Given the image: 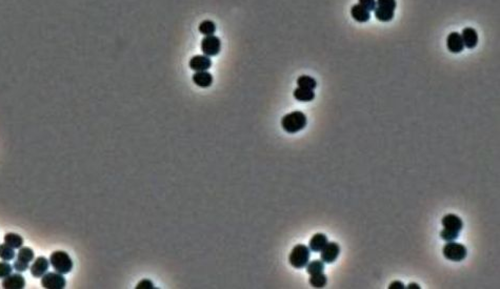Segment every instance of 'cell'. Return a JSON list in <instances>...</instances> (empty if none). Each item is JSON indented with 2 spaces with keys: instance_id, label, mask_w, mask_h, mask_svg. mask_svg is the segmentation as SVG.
<instances>
[{
  "instance_id": "cell-25",
  "label": "cell",
  "mask_w": 500,
  "mask_h": 289,
  "mask_svg": "<svg viewBox=\"0 0 500 289\" xmlns=\"http://www.w3.org/2000/svg\"><path fill=\"white\" fill-rule=\"evenodd\" d=\"M15 258V250L8 244H0V259L3 261H11Z\"/></svg>"
},
{
  "instance_id": "cell-20",
  "label": "cell",
  "mask_w": 500,
  "mask_h": 289,
  "mask_svg": "<svg viewBox=\"0 0 500 289\" xmlns=\"http://www.w3.org/2000/svg\"><path fill=\"white\" fill-rule=\"evenodd\" d=\"M4 243L11 246L12 248H20L23 245V239L21 236H19L17 233L14 232H9L4 236Z\"/></svg>"
},
{
  "instance_id": "cell-7",
  "label": "cell",
  "mask_w": 500,
  "mask_h": 289,
  "mask_svg": "<svg viewBox=\"0 0 500 289\" xmlns=\"http://www.w3.org/2000/svg\"><path fill=\"white\" fill-rule=\"evenodd\" d=\"M200 48H201L203 55L208 57H214L217 56L220 53V50H221V41L215 35L204 36V38L201 40Z\"/></svg>"
},
{
  "instance_id": "cell-13",
  "label": "cell",
  "mask_w": 500,
  "mask_h": 289,
  "mask_svg": "<svg viewBox=\"0 0 500 289\" xmlns=\"http://www.w3.org/2000/svg\"><path fill=\"white\" fill-rule=\"evenodd\" d=\"M25 286V279L22 274L14 273L5 277L2 281L4 289H22Z\"/></svg>"
},
{
  "instance_id": "cell-16",
  "label": "cell",
  "mask_w": 500,
  "mask_h": 289,
  "mask_svg": "<svg viewBox=\"0 0 500 289\" xmlns=\"http://www.w3.org/2000/svg\"><path fill=\"white\" fill-rule=\"evenodd\" d=\"M192 80L197 86L206 89V87H210L212 85L213 76H212V74H210L208 71L196 72L194 75H193Z\"/></svg>"
},
{
  "instance_id": "cell-10",
  "label": "cell",
  "mask_w": 500,
  "mask_h": 289,
  "mask_svg": "<svg viewBox=\"0 0 500 289\" xmlns=\"http://www.w3.org/2000/svg\"><path fill=\"white\" fill-rule=\"evenodd\" d=\"M441 224L444 230L456 232H460L463 228V221L460 219V217H458L457 214L454 213L445 214L441 220Z\"/></svg>"
},
{
  "instance_id": "cell-6",
  "label": "cell",
  "mask_w": 500,
  "mask_h": 289,
  "mask_svg": "<svg viewBox=\"0 0 500 289\" xmlns=\"http://www.w3.org/2000/svg\"><path fill=\"white\" fill-rule=\"evenodd\" d=\"M34 251L30 247H20L16 261L14 262V270L18 272H23L29 270L30 262L34 260Z\"/></svg>"
},
{
  "instance_id": "cell-11",
  "label": "cell",
  "mask_w": 500,
  "mask_h": 289,
  "mask_svg": "<svg viewBox=\"0 0 500 289\" xmlns=\"http://www.w3.org/2000/svg\"><path fill=\"white\" fill-rule=\"evenodd\" d=\"M190 69L195 72L208 71L212 66V60L205 55H196L190 59Z\"/></svg>"
},
{
  "instance_id": "cell-30",
  "label": "cell",
  "mask_w": 500,
  "mask_h": 289,
  "mask_svg": "<svg viewBox=\"0 0 500 289\" xmlns=\"http://www.w3.org/2000/svg\"><path fill=\"white\" fill-rule=\"evenodd\" d=\"M404 288L405 287H404L403 283L400 281H394L389 285V289H404Z\"/></svg>"
},
{
  "instance_id": "cell-14",
  "label": "cell",
  "mask_w": 500,
  "mask_h": 289,
  "mask_svg": "<svg viewBox=\"0 0 500 289\" xmlns=\"http://www.w3.org/2000/svg\"><path fill=\"white\" fill-rule=\"evenodd\" d=\"M446 46H448V50L451 53H461L464 49L461 35L457 32H452L451 34H449L448 38H446Z\"/></svg>"
},
{
  "instance_id": "cell-31",
  "label": "cell",
  "mask_w": 500,
  "mask_h": 289,
  "mask_svg": "<svg viewBox=\"0 0 500 289\" xmlns=\"http://www.w3.org/2000/svg\"><path fill=\"white\" fill-rule=\"evenodd\" d=\"M408 289H420V286L417 283H410L408 285Z\"/></svg>"
},
{
  "instance_id": "cell-1",
  "label": "cell",
  "mask_w": 500,
  "mask_h": 289,
  "mask_svg": "<svg viewBox=\"0 0 500 289\" xmlns=\"http://www.w3.org/2000/svg\"><path fill=\"white\" fill-rule=\"evenodd\" d=\"M308 123V119L302 112L295 111L286 114L281 119V126L284 132L289 134H296L302 131Z\"/></svg>"
},
{
  "instance_id": "cell-28",
  "label": "cell",
  "mask_w": 500,
  "mask_h": 289,
  "mask_svg": "<svg viewBox=\"0 0 500 289\" xmlns=\"http://www.w3.org/2000/svg\"><path fill=\"white\" fill-rule=\"evenodd\" d=\"M358 1L360 5L363 6L369 12L374 11L376 8V0H358Z\"/></svg>"
},
{
  "instance_id": "cell-2",
  "label": "cell",
  "mask_w": 500,
  "mask_h": 289,
  "mask_svg": "<svg viewBox=\"0 0 500 289\" xmlns=\"http://www.w3.org/2000/svg\"><path fill=\"white\" fill-rule=\"evenodd\" d=\"M50 264L54 268L55 271L66 274L73 270V261L68 252L62 250L54 251L50 255Z\"/></svg>"
},
{
  "instance_id": "cell-29",
  "label": "cell",
  "mask_w": 500,
  "mask_h": 289,
  "mask_svg": "<svg viewBox=\"0 0 500 289\" xmlns=\"http://www.w3.org/2000/svg\"><path fill=\"white\" fill-rule=\"evenodd\" d=\"M136 289H154V284H153L152 281L144 279L139 282L136 286Z\"/></svg>"
},
{
  "instance_id": "cell-4",
  "label": "cell",
  "mask_w": 500,
  "mask_h": 289,
  "mask_svg": "<svg viewBox=\"0 0 500 289\" xmlns=\"http://www.w3.org/2000/svg\"><path fill=\"white\" fill-rule=\"evenodd\" d=\"M396 6V0H376V8L374 10L376 19L382 22L391 21L394 17Z\"/></svg>"
},
{
  "instance_id": "cell-19",
  "label": "cell",
  "mask_w": 500,
  "mask_h": 289,
  "mask_svg": "<svg viewBox=\"0 0 500 289\" xmlns=\"http://www.w3.org/2000/svg\"><path fill=\"white\" fill-rule=\"evenodd\" d=\"M293 96L300 102H310L315 99V93L313 90L297 87L294 93H293Z\"/></svg>"
},
{
  "instance_id": "cell-3",
  "label": "cell",
  "mask_w": 500,
  "mask_h": 289,
  "mask_svg": "<svg viewBox=\"0 0 500 289\" xmlns=\"http://www.w3.org/2000/svg\"><path fill=\"white\" fill-rule=\"evenodd\" d=\"M310 255L311 250L308 246L303 244H297L293 248L289 255V262L296 270H300V268L305 267L306 264L309 263Z\"/></svg>"
},
{
  "instance_id": "cell-8",
  "label": "cell",
  "mask_w": 500,
  "mask_h": 289,
  "mask_svg": "<svg viewBox=\"0 0 500 289\" xmlns=\"http://www.w3.org/2000/svg\"><path fill=\"white\" fill-rule=\"evenodd\" d=\"M41 278V286L46 289H63L66 284L63 274L57 271L46 272Z\"/></svg>"
},
{
  "instance_id": "cell-23",
  "label": "cell",
  "mask_w": 500,
  "mask_h": 289,
  "mask_svg": "<svg viewBox=\"0 0 500 289\" xmlns=\"http://www.w3.org/2000/svg\"><path fill=\"white\" fill-rule=\"evenodd\" d=\"M297 85L298 87H303V89L314 90L317 86V81L311 76L302 75L297 79Z\"/></svg>"
},
{
  "instance_id": "cell-18",
  "label": "cell",
  "mask_w": 500,
  "mask_h": 289,
  "mask_svg": "<svg viewBox=\"0 0 500 289\" xmlns=\"http://www.w3.org/2000/svg\"><path fill=\"white\" fill-rule=\"evenodd\" d=\"M351 16L353 19L356 20L357 22H366L371 18V14L368 10H365L363 6L358 4L353 5L351 8Z\"/></svg>"
},
{
  "instance_id": "cell-26",
  "label": "cell",
  "mask_w": 500,
  "mask_h": 289,
  "mask_svg": "<svg viewBox=\"0 0 500 289\" xmlns=\"http://www.w3.org/2000/svg\"><path fill=\"white\" fill-rule=\"evenodd\" d=\"M459 237V232H456V231H448V230H443L440 231V238H441L442 240H444L445 242H451V241H455L457 240Z\"/></svg>"
},
{
  "instance_id": "cell-24",
  "label": "cell",
  "mask_w": 500,
  "mask_h": 289,
  "mask_svg": "<svg viewBox=\"0 0 500 289\" xmlns=\"http://www.w3.org/2000/svg\"><path fill=\"white\" fill-rule=\"evenodd\" d=\"M305 267H306V272L311 275V274H315V273H319V272H323L324 263L321 260H314L312 262H309Z\"/></svg>"
},
{
  "instance_id": "cell-12",
  "label": "cell",
  "mask_w": 500,
  "mask_h": 289,
  "mask_svg": "<svg viewBox=\"0 0 500 289\" xmlns=\"http://www.w3.org/2000/svg\"><path fill=\"white\" fill-rule=\"evenodd\" d=\"M49 266H50V261L48 259L44 257H38L30 268L31 274L34 278H41L43 274L48 272Z\"/></svg>"
},
{
  "instance_id": "cell-15",
  "label": "cell",
  "mask_w": 500,
  "mask_h": 289,
  "mask_svg": "<svg viewBox=\"0 0 500 289\" xmlns=\"http://www.w3.org/2000/svg\"><path fill=\"white\" fill-rule=\"evenodd\" d=\"M460 35H461L464 48H468L470 50L476 48L478 43V34L476 30L473 28H465L462 30V33Z\"/></svg>"
},
{
  "instance_id": "cell-9",
  "label": "cell",
  "mask_w": 500,
  "mask_h": 289,
  "mask_svg": "<svg viewBox=\"0 0 500 289\" xmlns=\"http://www.w3.org/2000/svg\"><path fill=\"white\" fill-rule=\"evenodd\" d=\"M340 253V246L336 242H328L320 251V258L323 263H334Z\"/></svg>"
},
{
  "instance_id": "cell-27",
  "label": "cell",
  "mask_w": 500,
  "mask_h": 289,
  "mask_svg": "<svg viewBox=\"0 0 500 289\" xmlns=\"http://www.w3.org/2000/svg\"><path fill=\"white\" fill-rule=\"evenodd\" d=\"M13 271V267L9 262H0V279H4L8 277Z\"/></svg>"
},
{
  "instance_id": "cell-22",
  "label": "cell",
  "mask_w": 500,
  "mask_h": 289,
  "mask_svg": "<svg viewBox=\"0 0 500 289\" xmlns=\"http://www.w3.org/2000/svg\"><path fill=\"white\" fill-rule=\"evenodd\" d=\"M309 282L312 287L315 288H322L328 283V278L323 272H319L315 274H311Z\"/></svg>"
},
{
  "instance_id": "cell-5",
  "label": "cell",
  "mask_w": 500,
  "mask_h": 289,
  "mask_svg": "<svg viewBox=\"0 0 500 289\" xmlns=\"http://www.w3.org/2000/svg\"><path fill=\"white\" fill-rule=\"evenodd\" d=\"M443 257L452 262H461L466 258L468 250L466 247L461 243H456L455 241L446 242L442 248Z\"/></svg>"
},
{
  "instance_id": "cell-17",
  "label": "cell",
  "mask_w": 500,
  "mask_h": 289,
  "mask_svg": "<svg viewBox=\"0 0 500 289\" xmlns=\"http://www.w3.org/2000/svg\"><path fill=\"white\" fill-rule=\"evenodd\" d=\"M328 242V237H326L324 233H315L314 236L310 239L309 242L310 250L313 252H320Z\"/></svg>"
},
{
  "instance_id": "cell-21",
  "label": "cell",
  "mask_w": 500,
  "mask_h": 289,
  "mask_svg": "<svg viewBox=\"0 0 500 289\" xmlns=\"http://www.w3.org/2000/svg\"><path fill=\"white\" fill-rule=\"evenodd\" d=\"M198 30L200 34H202L203 36L214 35L216 32V24L212 20H203L202 22H200Z\"/></svg>"
}]
</instances>
